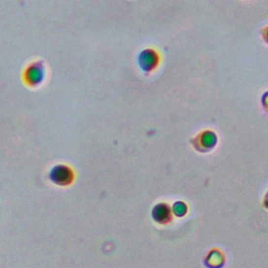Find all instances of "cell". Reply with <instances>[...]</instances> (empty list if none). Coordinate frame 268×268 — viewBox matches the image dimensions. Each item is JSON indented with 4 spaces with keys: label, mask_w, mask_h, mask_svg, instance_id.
I'll return each mask as SVG.
<instances>
[{
    "label": "cell",
    "mask_w": 268,
    "mask_h": 268,
    "mask_svg": "<svg viewBox=\"0 0 268 268\" xmlns=\"http://www.w3.org/2000/svg\"><path fill=\"white\" fill-rule=\"evenodd\" d=\"M52 176H55L54 181L58 182V183H67L68 181H70V176H72L70 170L67 167L64 166H59L56 167L55 169L53 170Z\"/></svg>",
    "instance_id": "3957f363"
},
{
    "label": "cell",
    "mask_w": 268,
    "mask_h": 268,
    "mask_svg": "<svg viewBox=\"0 0 268 268\" xmlns=\"http://www.w3.org/2000/svg\"><path fill=\"white\" fill-rule=\"evenodd\" d=\"M200 144L205 149H212L217 141L216 134L212 131H204L203 133H200Z\"/></svg>",
    "instance_id": "277c9868"
},
{
    "label": "cell",
    "mask_w": 268,
    "mask_h": 268,
    "mask_svg": "<svg viewBox=\"0 0 268 268\" xmlns=\"http://www.w3.org/2000/svg\"><path fill=\"white\" fill-rule=\"evenodd\" d=\"M162 57L155 48H145L137 55V66L144 73H152L158 68L161 64Z\"/></svg>",
    "instance_id": "7a4b0ae2"
},
{
    "label": "cell",
    "mask_w": 268,
    "mask_h": 268,
    "mask_svg": "<svg viewBox=\"0 0 268 268\" xmlns=\"http://www.w3.org/2000/svg\"><path fill=\"white\" fill-rule=\"evenodd\" d=\"M260 33H261L262 38H263V40L265 41V43L268 44V25H266L265 28H263V29L260 30Z\"/></svg>",
    "instance_id": "8992f818"
},
{
    "label": "cell",
    "mask_w": 268,
    "mask_h": 268,
    "mask_svg": "<svg viewBox=\"0 0 268 268\" xmlns=\"http://www.w3.org/2000/svg\"><path fill=\"white\" fill-rule=\"evenodd\" d=\"M262 100H263V104H264V105L266 104V108H268V91L265 92V95L263 96Z\"/></svg>",
    "instance_id": "52a82bcc"
},
{
    "label": "cell",
    "mask_w": 268,
    "mask_h": 268,
    "mask_svg": "<svg viewBox=\"0 0 268 268\" xmlns=\"http://www.w3.org/2000/svg\"><path fill=\"white\" fill-rule=\"evenodd\" d=\"M46 78V67L44 63L36 60L25 67L22 73V80L30 87H37L44 82Z\"/></svg>",
    "instance_id": "6da1fadb"
},
{
    "label": "cell",
    "mask_w": 268,
    "mask_h": 268,
    "mask_svg": "<svg viewBox=\"0 0 268 268\" xmlns=\"http://www.w3.org/2000/svg\"><path fill=\"white\" fill-rule=\"evenodd\" d=\"M154 217L156 220H164L169 217V211L164 205H158L154 211Z\"/></svg>",
    "instance_id": "5b68a950"
}]
</instances>
